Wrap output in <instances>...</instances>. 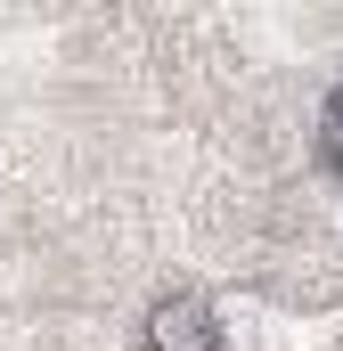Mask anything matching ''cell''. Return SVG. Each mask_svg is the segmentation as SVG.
Segmentation results:
<instances>
[{
	"instance_id": "1",
	"label": "cell",
	"mask_w": 343,
	"mask_h": 351,
	"mask_svg": "<svg viewBox=\"0 0 343 351\" xmlns=\"http://www.w3.org/2000/svg\"><path fill=\"white\" fill-rule=\"evenodd\" d=\"M139 335H147V351H221L229 343V335H221V311H213L204 294H188V286H172V294L147 302Z\"/></svg>"
},
{
	"instance_id": "2",
	"label": "cell",
	"mask_w": 343,
	"mask_h": 351,
	"mask_svg": "<svg viewBox=\"0 0 343 351\" xmlns=\"http://www.w3.org/2000/svg\"><path fill=\"white\" fill-rule=\"evenodd\" d=\"M319 156H327V164L343 172V90L327 98V114H319Z\"/></svg>"
}]
</instances>
